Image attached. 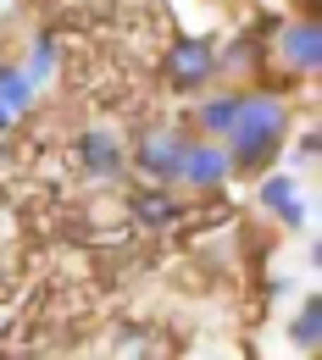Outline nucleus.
Wrapping results in <instances>:
<instances>
[{"label": "nucleus", "instance_id": "nucleus-1", "mask_svg": "<svg viewBox=\"0 0 322 360\" xmlns=\"http://www.w3.org/2000/svg\"><path fill=\"white\" fill-rule=\"evenodd\" d=\"M289 128H295V117H289V100H283V94H273V89L239 94L233 128L223 134L228 161H233V178H261L278 155H283Z\"/></svg>", "mask_w": 322, "mask_h": 360}, {"label": "nucleus", "instance_id": "nucleus-2", "mask_svg": "<svg viewBox=\"0 0 322 360\" xmlns=\"http://www.w3.org/2000/svg\"><path fill=\"white\" fill-rule=\"evenodd\" d=\"M161 78L178 94H200L211 78H217V45L206 34H178L167 56H161Z\"/></svg>", "mask_w": 322, "mask_h": 360}, {"label": "nucleus", "instance_id": "nucleus-3", "mask_svg": "<svg viewBox=\"0 0 322 360\" xmlns=\"http://www.w3.org/2000/svg\"><path fill=\"white\" fill-rule=\"evenodd\" d=\"M228 178H233L228 144H223V139H200V134H189L184 155H178V172H173V183H184L189 194H217V188H223Z\"/></svg>", "mask_w": 322, "mask_h": 360}, {"label": "nucleus", "instance_id": "nucleus-4", "mask_svg": "<svg viewBox=\"0 0 322 360\" xmlns=\"http://www.w3.org/2000/svg\"><path fill=\"white\" fill-rule=\"evenodd\" d=\"M184 144H189V128H178V122L144 128V134H139V144H134V155H128V167H134L144 183H173Z\"/></svg>", "mask_w": 322, "mask_h": 360}, {"label": "nucleus", "instance_id": "nucleus-5", "mask_svg": "<svg viewBox=\"0 0 322 360\" xmlns=\"http://www.w3.org/2000/svg\"><path fill=\"white\" fill-rule=\"evenodd\" d=\"M273 56L295 72V78H317V61H322V28H317V17L283 22L278 39H273Z\"/></svg>", "mask_w": 322, "mask_h": 360}, {"label": "nucleus", "instance_id": "nucleus-6", "mask_svg": "<svg viewBox=\"0 0 322 360\" xmlns=\"http://www.w3.org/2000/svg\"><path fill=\"white\" fill-rule=\"evenodd\" d=\"M256 183H261L256 200H261L267 217H278L283 227H306V211H311V205H306V183H300V172H273V167H267Z\"/></svg>", "mask_w": 322, "mask_h": 360}, {"label": "nucleus", "instance_id": "nucleus-7", "mask_svg": "<svg viewBox=\"0 0 322 360\" xmlns=\"http://www.w3.org/2000/svg\"><path fill=\"white\" fill-rule=\"evenodd\" d=\"M78 167L89 183H117L128 172V150L111 128H89V134H78Z\"/></svg>", "mask_w": 322, "mask_h": 360}, {"label": "nucleus", "instance_id": "nucleus-8", "mask_svg": "<svg viewBox=\"0 0 322 360\" xmlns=\"http://www.w3.org/2000/svg\"><path fill=\"white\" fill-rule=\"evenodd\" d=\"M34 94H39V84L23 72V61H0V134H11L28 117Z\"/></svg>", "mask_w": 322, "mask_h": 360}, {"label": "nucleus", "instance_id": "nucleus-9", "mask_svg": "<svg viewBox=\"0 0 322 360\" xmlns=\"http://www.w3.org/2000/svg\"><path fill=\"white\" fill-rule=\"evenodd\" d=\"M233 111H239V89H206L194 94V134L200 139H223L233 128Z\"/></svg>", "mask_w": 322, "mask_h": 360}, {"label": "nucleus", "instance_id": "nucleus-10", "mask_svg": "<svg viewBox=\"0 0 322 360\" xmlns=\"http://www.w3.org/2000/svg\"><path fill=\"white\" fill-rule=\"evenodd\" d=\"M128 211H134V222L150 227V233H161V227H173L178 217H184L178 200H173V183H144V188H134Z\"/></svg>", "mask_w": 322, "mask_h": 360}, {"label": "nucleus", "instance_id": "nucleus-11", "mask_svg": "<svg viewBox=\"0 0 322 360\" xmlns=\"http://www.w3.org/2000/svg\"><path fill=\"white\" fill-rule=\"evenodd\" d=\"M289 344H295V349H317L322 344V300L317 294L300 300V311H295V321H289Z\"/></svg>", "mask_w": 322, "mask_h": 360}, {"label": "nucleus", "instance_id": "nucleus-12", "mask_svg": "<svg viewBox=\"0 0 322 360\" xmlns=\"http://www.w3.org/2000/svg\"><path fill=\"white\" fill-rule=\"evenodd\" d=\"M56 67H61L56 34H34V45H28V61H23V72H28L34 84H50V78H56Z\"/></svg>", "mask_w": 322, "mask_h": 360}, {"label": "nucleus", "instance_id": "nucleus-13", "mask_svg": "<svg viewBox=\"0 0 322 360\" xmlns=\"http://www.w3.org/2000/svg\"><path fill=\"white\" fill-rule=\"evenodd\" d=\"M217 67H233V72H256V39H250V34H233L228 50L217 56Z\"/></svg>", "mask_w": 322, "mask_h": 360}, {"label": "nucleus", "instance_id": "nucleus-14", "mask_svg": "<svg viewBox=\"0 0 322 360\" xmlns=\"http://www.w3.org/2000/svg\"><path fill=\"white\" fill-rule=\"evenodd\" d=\"M311 161H317V128H306L300 144H295V172L306 178V172H311Z\"/></svg>", "mask_w": 322, "mask_h": 360}, {"label": "nucleus", "instance_id": "nucleus-15", "mask_svg": "<svg viewBox=\"0 0 322 360\" xmlns=\"http://www.w3.org/2000/svg\"><path fill=\"white\" fill-rule=\"evenodd\" d=\"M0 333H6V316H0Z\"/></svg>", "mask_w": 322, "mask_h": 360}]
</instances>
